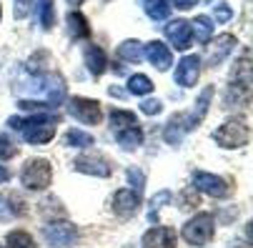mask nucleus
<instances>
[{
	"mask_svg": "<svg viewBox=\"0 0 253 248\" xmlns=\"http://www.w3.org/2000/svg\"><path fill=\"white\" fill-rule=\"evenodd\" d=\"M13 128L23 130L25 140L33 146H41V143H48L55 135V116L50 113H38L35 118H10L8 121Z\"/></svg>",
	"mask_w": 253,
	"mask_h": 248,
	"instance_id": "f257e3e1",
	"label": "nucleus"
},
{
	"mask_svg": "<svg viewBox=\"0 0 253 248\" xmlns=\"http://www.w3.org/2000/svg\"><path fill=\"white\" fill-rule=\"evenodd\" d=\"M20 181L28 191H45L53 181V168L45 158H33L23 165Z\"/></svg>",
	"mask_w": 253,
	"mask_h": 248,
	"instance_id": "f03ea898",
	"label": "nucleus"
},
{
	"mask_svg": "<svg viewBox=\"0 0 253 248\" xmlns=\"http://www.w3.org/2000/svg\"><path fill=\"white\" fill-rule=\"evenodd\" d=\"M248 138H251L248 125L243 121H236V118L233 121H226L218 130L213 133V140L221 148H241V146L248 143Z\"/></svg>",
	"mask_w": 253,
	"mask_h": 248,
	"instance_id": "7ed1b4c3",
	"label": "nucleus"
},
{
	"mask_svg": "<svg viewBox=\"0 0 253 248\" xmlns=\"http://www.w3.org/2000/svg\"><path fill=\"white\" fill-rule=\"evenodd\" d=\"M213 216L211 213H198L196 218H191L186 226H183V238L191 243V246H206L211 238H213Z\"/></svg>",
	"mask_w": 253,
	"mask_h": 248,
	"instance_id": "20e7f679",
	"label": "nucleus"
},
{
	"mask_svg": "<svg viewBox=\"0 0 253 248\" xmlns=\"http://www.w3.org/2000/svg\"><path fill=\"white\" fill-rule=\"evenodd\" d=\"M43 238L48 241V246L53 248H68V246H73L76 238H78V231L73 223H68V221H55V223H48L43 228Z\"/></svg>",
	"mask_w": 253,
	"mask_h": 248,
	"instance_id": "39448f33",
	"label": "nucleus"
},
{
	"mask_svg": "<svg viewBox=\"0 0 253 248\" xmlns=\"http://www.w3.org/2000/svg\"><path fill=\"white\" fill-rule=\"evenodd\" d=\"M193 186H196V191H203L213 198H228L231 196V186L221 175H213L206 170H193Z\"/></svg>",
	"mask_w": 253,
	"mask_h": 248,
	"instance_id": "423d86ee",
	"label": "nucleus"
},
{
	"mask_svg": "<svg viewBox=\"0 0 253 248\" xmlns=\"http://www.w3.org/2000/svg\"><path fill=\"white\" fill-rule=\"evenodd\" d=\"M70 116H76L85 125H98L103 118V111H100V103L93 98H73L70 100Z\"/></svg>",
	"mask_w": 253,
	"mask_h": 248,
	"instance_id": "0eeeda50",
	"label": "nucleus"
},
{
	"mask_svg": "<svg viewBox=\"0 0 253 248\" xmlns=\"http://www.w3.org/2000/svg\"><path fill=\"white\" fill-rule=\"evenodd\" d=\"M163 30H166V38L170 41V45H173L175 50H188V48H191L193 30H191V23H188V20H173V23H168Z\"/></svg>",
	"mask_w": 253,
	"mask_h": 248,
	"instance_id": "6e6552de",
	"label": "nucleus"
},
{
	"mask_svg": "<svg viewBox=\"0 0 253 248\" xmlns=\"http://www.w3.org/2000/svg\"><path fill=\"white\" fill-rule=\"evenodd\" d=\"M198 76H201V58H198V55H186L183 60L175 65V83H178L180 88L196 85Z\"/></svg>",
	"mask_w": 253,
	"mask_h": 248,
	"instance_id": "1a4fd4ad",
	"label": "nucleus"
},
{
	"mask_svg": "<svg viewBox=\"0 0 253 248\" xmlns=\"http://www.w3.org/2000/svg\"><path fill=\"white\" fill-rule=\"evenodd\" d=\"M73 168H76L78 173L98 175V178H108V175H111V163H108L103 156H93V153H85V156L76 158Z\"/></svg>",
	"mask_w": 253,
	"mask_h": 248,
	"instance_id": "9d476101",
	"label": "nucleus"
},
{
	"mask_svg": "<svg viewBox=\"0 0 253 248\" xmlns=\"http://www.w3.org/2000/svg\"><path fill=\"white\" fill-rule=\"evenodd\" d=\"M178 236L170 226H156L143 236V248H175Z\"/></svg>",
	"mask_w": 253,
	"mask_h": 248,
	"instance_id": "9b49d317",
	"label": "nucleus"
},
{
	"mask_svg": "<svg viewBox=\"0 0 253 248\" xmlns=\"http://www.w3.org/2000/svg\"><path fill=\"white\" fill-rule=\"evenodd\" d=\"M138 206H140V193H135L133 188H121L113 196V210L121 218H130Z\"/></svg>",
	"mask_w": 253,
	"mask_h": 248,
	"instance_id": "f8f14e48",
	"label": "nucleus"
},
{
	"mask_svg": "<svg viewBox=\"0 0 253 248\" xmlns=\"http://www.w3.org/2000/svg\"><path fill=\"white\" fill-rule=\"evenodd\" d=\"M143 58H148L151 65H156L158 70H168L170 63H173L170 48L166 43H161V41H153V43H148L146 48H143Z\"/></svg>",
	"mask_w": 253,
	"mask_h": 248,
	"instance_id": "ddd939ff",
	"label": "nucleus"
},
{
	"mask_svg": "<svg viewBox=\"0 0 253 248\" xmlns=\"http://www.w3.org/2000/svg\"><path fill=\"white\" fill-rule=\"evenodd\" d=\"M83 58H85V65H88L90 73H93L95 78H100V76H103V70H105V65H108L103 48H98V45H88V48L83 50Z\"/></svg>",
	"mask_w": 253,
	"mask_h": 248,
	"instance_id": "4468645a",
	"label": "nucleus"
},
{
	"mask_svg": "<svg viewBox=\"0 0 253 248\" xmlns=\"http://www.w3.org/2000/svg\"><path fill=\"white\" fill-rule=\"evenodd\" d=\"M116 140H118V146L126 148V151H135L140 143H143V130L138 125H130V128H123L116 133Z\"/></svg>",
	"mask_w": 253,
	"mask_h": 248,
	"instance_id": "2eb2a0df",
	"label": "nucleus"
},
{
	"mask_svg": "<svg viewBox=\"0 0 253 248\" xmlns=\"http://www.w3.org/2000/svg\"><path fill=\"white\" fill-rule=\"evenodd\" d=\"M183 133H188L186 116H175V118H170V123L166 125V143L178 146L180 140H183Z\"/></svg>",
	"mask_w": 253,
	"mask_h": 248,
	"instance_id": "dca6fc26",
	"label": "nucleus"
},
{
	"mask_svg": "<svg viewBox=\"0 0 253 248\" xmlns=\"http://www.w3.org/2000/svg\"><path fill=\"white\" fill-rule=\"evenodd\" d=\"M211 98H213V88H206L203 93H201V98H198V103H196V111L191 113V116H186V123H188V130L191 128H196L203 118H206V113H208V103H211Z\"/></svg>",
	"mask_w": 253,
	"mask_h": 248,
	"instance_id": "f3484780",
	"label": "nucleus"
},
{
	"mask_svg": "<svg viewBox=\"0 0 253 248\" xmlns=\"http://www.w3.org/2000/svg\"><path fill=\"white\" fill-rule=\"evenodd\" d=\"M236 48V38H233V35H218V41H215V50L211 53V58H208V63L211 65H218L231 50Z\"/></svg>",
	"mask_w": 253,
	"mask_h": 248,
	"instance_id": "a211bd4d",
	"label": "nucleus"
},
{
	"mask_svg": "<svg viewBox=\"0 0 253 248\" xmlns=\"http://www.w3.org/2000/svg\"><path fill=\"white\" fill-rule=\"evenodd\" d=\"M68 28H70V35H73V38H88V35H90L88 20L78 10H70L68 13Z\"/></svg>",
	"mask_w": 253,
	"mask_h": 248,
	"instance_id": "6ab92c4d",
	"label": "nucleus"
},
{
	"mask_svg": "<svg viewBox=\"0 0 253 248\" xmlns=\"http://www.w3.org/2000/svg\"><path fill=\"white\" fill-rule=\"evenodd\" d=\"M118 58H123L128 63H140L143 60V45L138 41H126L118 48Z\"/></svg>",
	"mask_w": 253,
	"mask_h": 248,
	"instance_id": "aec40b11",
	"label": "nucleus"
},
{
	"mask_svg": "<svg viewBox=\"0 0 253 248\" xmlns=\"http://www.w3.org/2000/svg\"><path fill=\"white\" fill-rule=\"evenodd\" d=\"M191 30H193V35H196L201 43H208V41H211V33H213V23H211V18L198 15V18L191 23Z\"/></svg>",
	"mask_w": 253,
	"mask_h": 248,
	"instance_id": "412c9836",
	"label": "nucleus"
},
{
	"mask_svg": "<svg viewBox=\"0 0 253 248\" xmlns=\"http://www.w3.org/2000/svg\"><path fill=\"white\" fill-rule=\"evenodd\" d=\"M130 125H138V123H135V113L111 111V128H113V130H123V128H130Z\"/></svg>",
	"mask_w": 253,
	"mask_h": 248,
	"instance_id": "4be33fe9",
	"label": "nucleus"
},
{
	"mask_svg": "<svg viewBox=\"0 0 253 248\" xmlns=\"http://www.w3.org/2000/svg\"><path fill=\"white\" fill-rule=\"evenodd\" d=\"M128 88H130V93H133V95H148V93L153 90V83H151V78L135 73V76H130Z\"/></svg>",
	"mask_w": 253,
	"mask_h": 248,
	"instance_id": "5701e85b",
	"label": "nucleus"
},
{
	"mask_svg": "<svg viewBox=\"0 0 253 248\" xmlns=\"http://www.w3.org/2000/svg\"><path fill=\"white\" fill-rule=\"evenodd\" d=\"M146 13L153 20H166L170 15V8H168L166 0H146Z\"/></svg>",
	"mask_w": 253,
	"mask_h": 248,
	"instance_id": "b1692460",
	"label": "nucleus"
},
{
	"mask_svg": "<svg viewBox=\"0 0 253 248\" xmlns=\"http://www.w3.org/2000/svg\"><path fill=\"white\" fill-rule=\"evenodd\" d=\"M5 241H8V248H35L33 236L25 231H10Z\"/></svg>",
	"mask_w": 253,
	"mask_h": 248,
	"instance_id": "393cba45",
	"label": "nucleus"
},
{
	"mask_svg": "<svg viewBox=\"0 0 253 248\" xmlns=\"http://www.w3.org/2000/svg\"><path fill=\"white\" fill-rule=\"evenodd\" d=\"M38 15H41V25H43L45 30H50V28L55 25V8H53V0H41Z\"/></svg>",
	"mask_w": 253,
	"mask_h": 248,
	"instance_id": "a878e982",
	"label": "nucleus"
},
{
	"mask_svg": "<svg viewBox=\"0 0 253 248\" xmlns=\"http://www.w3.org/2000/svg\"><path fill=\"white\" fill-rule=\"evenodd\" d=\"M68 146H76V148H90L95 143V138L88 135V133H81V130H70L68 133Z\"/></svg>",
	"mask_w": 253,
	"mask_h": 248,
	"instance_id": "bb28decb",
	"label": "nucleus"
},
{
	"mask_svg": "<svg viewBox=\"0 0 253 248\" xmlns=\"http://www.w3.org/2000/svg\"><path fill=\"white\" fill-rule=\"evenodd\" d=\"M15 153H18V148H15V143L10 140V135H0V161H8Z\"/></svg>",
	"mask_w": 253,
	"mask_h": 248,
	"instance_id": "cd10ccee",
	"label": "nucleus"
},
{
	"mask_svg": "<svg viewBox=\"0 0 253 248\" xmlns=\"http://www.w3.org/2000/svg\"><path fill=\"white\" fill-rule=\"evenodd\" d=\"M178 201H180V208H186V210H188V208H196V206H198V191H196V188H188V191L180 193Z\"/></svg>",
	"mask_w": 253,
	"mask_h": 248,
	"instance_id": "c85d7f7f",
	"label": "nucleus"
},
{
	"mask_svg": "<svg viewBox=\"0 0 253 248\" xmlns=\"http://www.w3.org/2000/svg\"><path fill=\"white\" fill-rule=\"evenodd\" d=\"M128 181L133 183V188H135V193H140L143 191V181H146V178H143V173L138 170V168H128Z\"/></svg>",
	"mask_w": 253,
	"mask_h": 248,
	"instance_id": "c756f323",
	"label": "nucleus"
},
{
	"mask_svg": "<svg viewBox=\"0 0 253 248\" xmlns=\"http://www.w3.org/2000/svg\"><path fill=\"white\" fill-rule=\"evenodd\" d=\"M55 81H58V76H55V78H53V76H48V78H45V85H53ZM63 93H65V88H63V85L50 88V100H53V103H60V100H63Z\"/></svg>",
	"mask_w": 253,
	"mask_h": 248,
	"instance_id": "7c9ffc66",
	"label": "nucleus"
},
{
	"mask_svg": "<svg viewBox=\"0 0 253 248\" xmlns=\"http://www.w3.org/2000/svg\"><path fill=\"white\" fill-rule=\"evenodd\" d=\"M161 108H163L161 100H143L140 103V111L146 116H156V113H161Z\"/></svg>",
	"mask_w": 253,
	"mask_h": 248,
	"instance_id": "2f4dec72",
	"label": "nucleus"
},
{
	"mask_svg": "<svg viewBox=\"0 0 253 248\" xmlns=\"http://www.w3.org/2000/svg\"><path fill=\"white\" fill-rule=\"evenodd\" d=\"M231 8H228V3H218L215 5V20L218 23H226V20H231Z\"/></svg>",
	"mask_w": 253,
	"mask_h": 248,
	"instance_id": "473e14b6",
	"label": "nucleus"
},
{
	"mask_svg": "<svg viewBox=\"0 0 253 248\" xmlns=\"http://www.w3.org/2000/svg\"><path fill=\"white\" fill-rule=\"evenodd\" d=\"M33 8V0H15V18H25Z\"/></svg>",
	"mask_w": 253,
	"mask_h": 248,
	"instance_id": "72a5a7b5",
	"label": "nucleus"
},
{
	"mask_svg": "<svg viewBox=\"0 0 253 248\" xmlns=\"http://www.w3.org/2000/svg\"><path fill=\"white\" fill-rule=\"evenodd\" d=\"M166 201H170V193H168V191H163V193H161L158 198H153V201H151V208H153V210H151V218L156 216V210H158V208H161V206H163Z\"/></svg>",
	"mask_w": 253,
	"mask_h": 248,
	"instance_id": "f704fd0d",
	"label": "nucleus"
},
{
	"mask_svg": "<svg viewBox=\"0 0 253 248\" xmlns=\"http://www.w3.org/2000/svg\"><path fill=\"white\" fill-rule=\"evenodd\" d=\"M13 218V210H8V203L0 198V221H10Z\"/></svg>",
	"mask_w": 253,
	"mask_h": 248,
	"instance_id": "c9c22d12",
	"label": "nucleus"
},
{
	"mask_svg": "<svg viewBox=\"0 0 253 248\" xmlns=\"http://www.w3.org/2000/svg\"><path fill=\"white\" fill-rule=\"evenodd\" d=\"M196 3H198V0H173V5L180 8V10H188V8H193Z\"/></svg>",
	"mask_w": 253,
	"mask_h": 248,
	"instance_id": "e433bc0d",
	"label": "nucleus"
},
{
	"mask_svg": "<svg viewBox=\"0 0 253 248\" xmlns=\"http://www.w3.org/2000/svg\"><path fill=\"white\" fill-rule=\"evenodd\" d=\"M8 178H10V170H8L5 165H0V183H5Z\"/></svg>",
	"mask_w": 253,
	"mask_h": 248,
	"instance_id": "4c0bfd02",
	"label": "nucleus"
},
{
	"mask_svg": "<svg viewBox=\"0 0 253 248\" xmlns=\"http://www.w3.org/2000/svg\"><path fill=\"white\" fill-rule=\"evenodd\" d=\"M68 3H70V5H73V8H78V5L83 3V0H68Z\"/></svg>",
	"mask_w": 253,
	"mask_h": 248,
	"instance_id": "58836bf2",
	"label": "nucleus"
},
{
	"mask_svg": "<svg viewBox=\"0 0 253 248\" xmlns=\"http://www.w3.org/2000/svg\"><path fill=\"white\" fill-rule=\"evenodd\" d=\"M0 20H3V8H0Z\"/></svg>",
	"mask_w": 253,
	"mask_h": 248,
	"instance_id": "ea45409f",
	"label": "nucleus"
}]
</instances>
